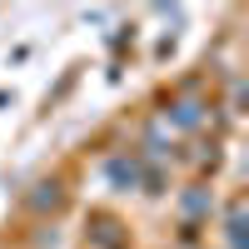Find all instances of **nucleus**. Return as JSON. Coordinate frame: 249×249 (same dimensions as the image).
I'll use <instances>...</instances> for the list:
<instances>
[{
    "mask_svg": "<svg viewBox=\"0 0 249 249\" xmlns=\"http://www.w3.org/2000/svg\"><path fill=\"white\" fill-rule=\"evenodd\" d=\"M175 110H179V115H175L179 124H199V105H190V100H184V105H175Z\"/></svg>",
    "mask_w": 249,
    "mask_h": 249,
    "instance_id": "f03ea898",
    "label": "nucleus"
},
{
    "mask_svg": "<svg viewBox=\"0 0 249 249\" xmlns=\"http://www.w3.org/2000/svg\"><path fill=\"white\" fill-rule=\"evenodd\" d=\"M110 179H115V184H135V179H140L135 160H110Z\"/></svg>",
    "mask_w": 249,
    "mask_h": 249,
    "instance_id": "f257e3e1",
    "label": "nucleus"
}]
</instances>
